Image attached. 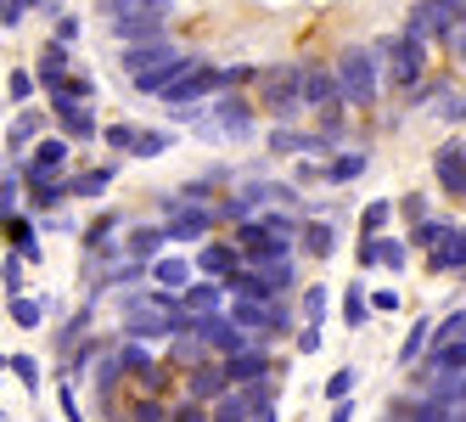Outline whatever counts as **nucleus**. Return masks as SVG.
<instances>
[{"label": "nucleus", "instance_id": "f257e3e1", "mask_svg": "<svg viewBox=\"0 0 466 422\" xmlns=\"http://www.w3.org/2000/svg\"><path fill=\"white\" fill-rule=\"evenodd\" d=\"M118 304H124V338H141V344L175 338L191 327V315L180 310V293H169V287H136Z\"/></svg>", "mask_w": 466, "mask_h": 422}, {"label": "nucleus", "instance_id": "f03ea898", "mask_svg": "<svg viewBox=\"0 0 466 422\" xmlns=\"http://www.w3.org/2000/svg\"><path fill=\"white\" fill-rule=\"evenodd\" d=\"M331 74H338L343 108H377L382 102V51L377 46H343L338 62H331Z\"/></svg>", "mask_w": 466, "mask_h": 422}, {"label": "nucleus", "instance_id": "7ed1b4c3", "mask_svg": "<svg viewBox=\"0 0 466 422\" xmlns=\"http://www.w3.org/2000/svg\"><path fill=\"white\" fill-rule=\"evenodd\" d=\"M203 141H253V129H258V113L242 90H219L208 96V113L191 124Z\"/></svg>", "mask_w": 466, "mask_h": 422}, {"label": "nucleus", "instance_id": "20e7f679", "mask_svg": "<svg viewBox=\"0 0 466 422\" xmlns=\"http://www.w3.org/2000/svg\"><path fill=\"white\" fill-rule=\"evenodd\" d=\"M253 90H258V108L276 113V124H292L304 113V62H270V68H258Z\"/></svg>", "mask_w": 466, "mask_h": 422}, {"label": "nucleus", "instance_id": "39448f33", "mask_svg": "<svg viewBox=\"0 0 466 422\" xmlns=\"http://www.w3.org/2000/svg\"><path fill=\"white\" fill-rule=\"evenodd\" d=\"M377 51L388 57L382 62V85H393V90H410V85H421L427 79V40H416V35H388V40H377Z\"/></svg>", "mask_w": 466, "mask_h": 422}, {"label": "nucleus", "instance_id": "423d86ee", "mask_svg": "<svg viewBox=\"0 0 466 422\" xmlns=\"http://www.w3.org/2000/svg\"><path fill=\"white\" fill-rule=\"evenodd\" d=\"M304 62V108L320 113H343V96H338V74H331V62H315V57H298Z\"/></svg>", "mask_w": 466, "mask_h": 422}, {"label": "nucleus", "instance_id": "0eeeda50", "mask_svg": "<svg viewBox=\"0 0 466 422\" xmlns=\"http://www.w3.org/2000/svg\"><path fill=\"white\" fill-rule=\"evenodd\" d=\"M46 113L62 124V136H68L74 147H90V141H102V124H96V108H90V102H51Z\"/></svg>", "mask_w": 466, "mask_h": 422}, {"label": "nucleus", "instance_id": "6e6552de", "mask_svg": "<svg viewBox=\"0 0 466 422\" xmlns=\"http://www.w3.org/2000/svg\"><path fill=\"white\" fill-rule=\"evenodd\" d=\"M214 209L208 203H186V209H175L169 220H163V237L169 242H208V232H214Z\"/></svg>", "mask_w": 466, "mask_h": 422}, {"label": "nucleus", "instance_id": "1a4fd4ad", "mask_svg": "<svg viewBox=\"0 0 466 422\" xmlns=\"http://www.w3.org/2000/svg\"><path fill=\"white\" fill-rule=\"evenodd\" d=\"M197 333H203V344H208V355H237V349H248L253 338L230 321V310H214V315H197Z\"/></svg>", "mask_w": 466, "mask_h": 422}, {"label": "nucleus", "instance_id": "9d476101", "mask_svg": "<svg viewBox=\"0 0 466 422\" xmlns=\"http://www.w3.org/2000/svg\"><path fill=\"white\" fill-rule=\"evenodd\" d=\"M432 180H439L455 203H466V141H444L432 152Z\"/></svg>", "mask_w": 466, "mask_h": 422}, {"label": "nucleus", "instance_id": "9b49d317", "mask_svg": "<svg viewBox=\"0 0 466 422\" xmlns=\"http://www.w3.org/2000/svg\"><path fill=\"white\" fill-rule=\"evenodd\" d=\"M230 388V377H225V361L219 355H208V361H197V366H186V400H203V406H214L219 395Z\"/></svg>", "mask_w": 466, "mask_h": 422}, {"label": "nucleus", "instance_id": "f8f14e48", "mask_svg": "<svg viewBox=\"0 0 466 422\" xmlns=\"http://www.w3.org/2000/svg\"><path fill=\"white\" fill-rule=\"evenodd\" d=\"M68 74H74V46H62L56 35H46V40H40V51H35V79H40V90L62 85Z\"/></svg>", "mask_w": 466, "mask_h": 422}, {"label": "nucleus", "instance_id": "ddd939ff", "mask_svg": "<svg viewBox=\"0 0 466 422\" xmlns=\"http://www.w3.org/2000/svg\"><path fill=\"white\" fill-rule=\"evenodd\" d=\"M180 51V40L175 35H163V40H141V46H118V68H124V79H136V74H147V68H157L163 57H175Z\"/></svg>", "mask_w": 466, "mask_h": 422}, {"label": "nucleus", "instance_id": "4468645a", "mask_svg": "<svg viewBox=\"0 0 466 422\" xmlns=\"http://www.w3.org/2000/svg\"><path fill=\"white\" fill-rule=\"evenodd\" d=\"M230 304V293H225V282H214V276H191L186 287H180V310L197 321V315H214V310H225Z\"/></svg>", "mask_w": 466, "mask_h": 422}, {"label": "nucleus", "instance_id": "2eb2a0df", "mask_svg": "<svg viewBox=\"0 0 466 422\" xmlns=\"http://www.w3.org/2000/svg\"><path fill=\"white\" fill-rule=\"evenodd\" d=\"M225 361V377L230 383H253V377H270L276 372V361H270V344H248V349H237V355H219Z\"/></svg>", "mask_w": 466, "mask_h": 422}, {"label": "nucleus", "instance_id": "dca6fc26", "mask_svg": "<svg viewBox=\"0 0 466 422\" xmlns=\"http://www.w3.org/2000/svg\"><path fill=\"white\" fill-rule=\"evenodd\" d=\"M68 152H74V141H68V136H40L35 147L23 152V175H62Z\"/></svg>", "mask_w": 466, "mask_h": 422}, {"label": "nucleus", "instance_id": "f3484780", "mask_svg": "<svg viewBox=\"0 0 466 422\" xmlns=\"http://www.w3.org/2000/svg\"><path fill=\"white\" fill-rule=\"evenodd\" d=\"M191 62H197V51H175V57H163L157 62V68H147V74H136V79H129V85H136L141 96H163V90H169L186 68H191Z\"/></svg>", "mask_w": 466, "mask_h": 422}, {"label": "nucleus", "instance_id": "a211bd4d", "mask_svg": "<svg viewBox=\"0 0 466 422\" xmlns=\"http://www.w3.org/2000/svg\"><path fill=\"white\" fill-rule=\"evenodd\" d=\"M23 203L35 214H51V209L68 203V180L62 175H23Z\"/></svg>", "mask_w": 466, "mask_h": 422}, {"label": "nucleus", "instance_id": "6ab92c4d", "mask_svg": "<svg viewBox=\"0 0 466 422\" xmlns=\"http://www.w3.org/2000/svg\"><path fill=\"white\" fill-rule=\"evenodd\" d=\"M242 265V248L237 242H197V253H191V271L197 276H225V271H237Z\"/></svg>", "mask_w": 466, "mask_h": 422}, {"label": "nucleus", "instance_id": "aec40b11", "mask_svg": "<svg viewBox=\"0 0 466 422\" xmlns=\"http://www.w3.org/2000/svg\"><path fill=\"white\" fill-rule=\"evenodd\" d=\"M107 28H113V40H118V46H141V40H163V35H169V17L141 12V17H113Z\"/></svg>", "mask_w": 466, "mask_h": 422}, {"label": "nucleus", "instance_id": "412c9836", "mask_svg": "<svg viewBox=\"0 0 466 422\" xmlns=\"http://www.w3.org/2000/svg\"><path fill=\"white\" fill-rule=\"evenodd\" d=\"M191 276H197V271H191L186 253H157L152 265H147V282H152V287H169V293H180Z\"/></svg>", "mask_w": 466, "mask_h": 422}, {"label": "nucleus", "instance_id": "4be33fe9", "mask_svg": "<svg viewBox=\"0 0 466 422\" xmlns=\"http://www.w3.org/2000/svg\"><path fill=\"white\" fill-rule=\"evenodd\" d=\"M365 170H371V152H365V147H349V152H338V158H326V164H320V180L349 186V180H360Z\"/></svg>", "mask_w": 466, "mask_h": 422}, {"label": "nucleus", "instance_id": "5701e85b", "mask_svg": "<svg viewBox=\"0 0 466 422\" xmlns=\"http://www.w3.org/2000/svg\"><path fill=\"white\" fill-rule=\"evenodd\" d=\"M46 136V108H23L17 118H12V129H6V147H12V158H23L28 147H35Z\"/></svg>", "mask_w": 466, "mask_h": 422}, {"label": "nucleus", "instance_id": "b1692460", "mask_svg": "<svg viewBox=\"0 0 466 422\" xmlns=\"http://www.w3.org/2000/svg\"><path fill=\"white\" fill-rule=\"evenodd\" d=\"M175 6L180 0H96V17H141V12H152V17H175Z\"/></svg>", "mask_w": 466, "mask_h": 422}, {"label": "nucleus", "instance_id": "393cba45", "mask_svg": "<svg viewBox=\"0 0 466 422\" xmlns=\"http://www.w3.org/2000/svg\"><path fill=\"white\" fill-rule=\"evenodd\" d=\"M0 232H6L12 253H23L28 265H35V259H46V248H40V232H35V220H28V214H12L6 225H0Z\"/></svg>", "mask_w": 466, "mask_h": 422}, {"label": "nucleus", "instance_id": "a878e982", "mask_svg": "<svg viewBox=\"0 0 466 422\" xmlns=\"http://www.w3.org/2000/svg\"><path fill=\"white\" fill-rule=\"evenodd\" d=\"M427 259H432V271H466V225H455L444 242H432Z\"/></svg>", "mask_w": 466, "mask_h": 422}, {"label": "nucleus", "instance_id": "bb28decb", "mask_svg": "<svg viewBox=\"0 0 466 422\" xmlns=\"http://www.w3.org/2000/svg\"><path fill=\"white\" fill-rule=\"evenodd\" d=\"M371 315H377V310H371V287H365V282L354 276V282L343 287V327H354V333H360Z\"/></svg>", "mask_w": 466, "mask_h": 422}, {"label": "nucleus", "instance_id": "cd10ccee", "mask_svg": "<svg viewBox=\"0 0 466 422\" xmlns=\"http://www.w3.org/2000/svg\"><path fill=\"white\" fill-rule=\"evenodd\" d=\"M298 248H304L309 259H331L338 253V232H331L326 220H309V225H298Z\"/></svg>", "mask_w": 466, "mask_h": 422}, {"label": "nucleus", "instance_id": "c85d7f7f", "mask_svg": "<svg viewBox=\"0 0 466 422\" xmlns=\"http://www.w3.org/2000/svg\"><path fill=\"white\" fill-rule=\"evenodd\" d=\"M163 242H169V237H163V225H129L124 253H129V259H147V265H152V259L163 253Z\"/></svg>", "mask_w": 466, "mask_h": 422}, {"label": "nucleus", "instance_id": "c756f323", "mask_svg": "<svg viewBox=\"0 0 466 422\" xmlns=\"http://www.w3.org/2000/svg\"><path fill=\"white\" fill-rule=\"evenodd\" d=\"M118 180V164H102V170H85V175H74L68 180V198H85V203H96L102 191Z\"/></svg>", "mask_w": 466, "mask_h": 422}, {"label": "nucleus", "instance_id": "7c9ffc66", "mask_svg": "<svg viewBox=\"0 0 466 422\" xmlns=\"http://www.w3.org/2000/svg\"><path fill=\"white\" fill-rule=\"evenodd\" d=\"M258 276H264V287H270V299H281V293H292V287H298V259L292 253L287 259H264Z\"/></svg>", "mask_w": 466, "mask_h": 422}, {"label": "nucleus", "instance_id": "2f4dec72", "mask_svg": "<svg viewBox=\"0 0 466 422\" xmlns=\"http://www.w3.org/2000/svg\"><path fill=\"white\" fill-rule=\"evenodd\" d=\"M169 361H175V366H197V361H208V344H203V333H197V321H191L186 333H175V338H169Z\"/></svg>", "mask_w": 466, "mask_h": 422}, {"label": "nucleus", "instance_id": "473e14b6", "mask_svg": "<svg viewBox=\"0 0 466 422\" xmlns=\"http://www.w3.org/2000/svg\"><path fill=\"white\" fill-rule=\"evenodd\" d=\"M46 102H96V79L74 68L62 85H51V90H46Z\"/></svg>", "mask_w": 466, "mask_h": 422}, {"label": "nucleus", "instance_id": "72a5a7b5", "mask_svg": "<svg viewBox=\"0 0 466 422\" xmlns=\"http://www.w3.org/2000/svg\"><path fill=\"white\" fill-rule=\"evenodd\" d=\"M455 232V220H439V214H421V220H410V248H432V242H444Z\"/></svg>", "mask_w": 466, "mask_h": 422}, {"label": "nucleus", "instance_id": "f704fd0d", "mask_svg": "<svg viewBox=\"0 0 466 422\" xmlns=\"http://www.w3.org/2000/svg\"><path fill=\"white\" fill-rule=\"evenodd\" d=\"M427 344H432V315L410 321V333H405V344H399V366H416L421 355H427Z\"/></svg>", "mask_w": 466, "mask_h": 422}, {"label": "nucleus", "instance_id": "c9c22d12", "mask_svg": "<svg viewBox=\"0 0 466 422\" xmlns=\"http://www.w3.org/2000/svg\"><path fill=\"white\" fill-rule=\"evenodd\" d=\"M6 315L17 321L23 333H40V327H46V299H28V293H17V299H6Z\"/></svg>", "mask_w": 466, "mask_h": 422}, {"label": "nucleus", "instance_id": "e433bc0d", "mask_svg": "<svg viewBox=\"0 0 466 422\" xmlns=\"http://www.w3.org/2000/svg\"><path fill=\"white\" fill-rule=\"evenodd\" d=\"M118 349V366H124V377H141L157 355H152V344H141V338H124V344H113Z\"/></svg>", "mask_w": 466, "mask_h": 422}, {"label": "nucleus", "instance_id": "4c0bfd02", "mask_svg": "<svg viewBox=\"0 0 466 422\" xmlns=\"http://www.w3.org/2000/svg\"><path fill=\"white\" fill-rule=\"evenodd\" d=\"M169 147H175V129H136V141H129L136 158H163Z\"/></svg>", "mask_w": 466, "mask_h": 422}, {"label": "nucleus", "instance_id": "58836bf2", "mask_svg": "<svg viewBox=\"0 0 466 422\" xmlns=\"http://www.w3.org/2000/svg\"><path fill=\"white\" fill-rule=\"evenodd\" d=\"M264 147H270V158H287V152H309V136H304V129H292V124H276Z\"/></svg>", "mask_w": 466, "mask_h": 422}, {"label": "nucleus", "instance_id": "ea45409f", "mask_svg": "<svg viewBox=\"0 0 466 422\" xmlns=\"http://www.w3.org/2000/svg\"><path fill=\"white\" fill-rule=\"evenodd\" d=\"M298 310H304V321H315V327H320L326 310H331V287H326V282H309L304 299H298Z\"/></svg>", "mask_w": 466, "mask_h": 422}, {"label": "nucleus", "instance_id": "a19ab883", "mask_svg": "<svg viewBox=\"0 0 466 422\" xmlns=\"http://www.w3.org/2000/svg\"><path fill=\"white\" fill-rule=\"evenodd\" d=\"M461 338H466V310L432 321V344H427V349H444V344H461Z\"/></svg>", "mask_w": 466, "mask_h": 422}, {"label": "nucleus", "instance_id": "79ce46f5", "mask_svg": "<svg viewBox=\"0 0 466 422\" xmlns=\"http://www.w3.org/2000/svg\"><path fill=\"white\" fill-rule=\"evenodd\" d=\"M258 79V62H219V90H242Z\"/></svg>", "mask_w": 466, "mask_h": 422}, {"label": "nucleus", "instance_id": "37998d69", "mask_svg": "<svg viewBox=\"0 0 466 422\" xmlns=\"http://www.w3.org/2000/svg\"><path fill=\"white\" fill-rule=\"evenodd\" d=\"M432 113H439L444 124H461V118H466V90H450V85H444V90H439V108H432Z\"/></svg>", "mask_w": 466, "mask_h": 422}, {"label": "nucleus", "instance_id": "c03bdc74", "mask_svg": "<svg viewBox=\"0 0 466 422\" xmlns=\"http://www.w3.org/2000/svg\"><path fill=\"white\" fill-rule=\"evenodd\" d=\"M405 265H410V242H399V237H382V271L405 276Z\"/></svg>", "mask_w": 466, "mask_h": 422}, {"label": "nucleus", "instance_id": "a18cd8bd", "mask_svg": "<svg viewBox=\"0 0 466 422\" xmlns=\"http://www.w3.org/2000/svg\"><path fill=\"white\" fill-rule=\"evenodd\" d=\"M354 388H360V372H354V366H338V372L326 377V400H349Z\"/></svg>", "mask_w": 466, "mask_h": 422}, {"label": "nucleus", "instance_id": "49530a36", "mask_svg": "<svg viewBox=\"0 0 466 422\" xmlns=\"http://www.w3.org/2000/svg\"><path fill=\"white\" fill-rule=\"evenodd\" d=\"M354 265H360V271H377V265H382V232H377V237L365 232V237H360V248H354Z\"/></svg>", "mask_w": 466, "mask_h": 422}, {"label": "nucleus", "instance_id": "de8ad7c7", "mask_svg": "<svg viewBox=\"0 0 466 422\" xmlns=\"http://www.w3.org/2000/svg\"><path fill=\"white\" fill-rule=\"evenodd\" d=\"M23 265H28L23 253H6V259H0V282H6V299L23 293Z\"/></svg>", "mask_w": 466, "mask_h": 422}, {"label": "nucleus", "instance_id": "09e8293b", "mask_svg": "<svg viewBox=\"0 0 466 422\" xmlns=\"http://www.w3.org/2000/svg\"><path fill=\"white\" fill-rule=\"evenodd\" d=\"M129 422H169V406H163L157 395H141L136 406H129Z\"/></svg>", "mask_w": 466, "mask_h": 422}, {"label": "nucleus", "instance_id": "8fccbe9b", "mask_svg": "<svg viewBox=\"0 0 466 422\" xmlns=\"http://www.w3.org/2000/svg\"><path fill=\"white\" fill-rule=\"evenodd\" d=\"M85 327H90V299H85V310H79V315L68 321V327H62V333H56V349H62V355H68V349H74V344L85 338Z\"/></svg>", "mask_w": 466, "mask_h": 422}, {"label": "nucleus", "instance_id": "3c124183", "mask_svg": "<svg viewBox=\"0 0 466 422\" xmlns=\"http://www.w3.org/2000/svg\"><path fill=\"white\" fill-rule=\"evenodd\" d=\"M388 220H393V198H377V203H365V214H360V225H365V232H371V237L382 232Z\"/></svg>", "mask_w": 466, "mask_h": 422}, {"label": "nucleus", "instance_id": "603ef678", "mask_svg": "<svg viewBox=\"0 0 466 422\" xmlns=\"http://www.w3.org/2000/svg\"><path fill=\"white\" fill-rule=\"evenodd\" d=\"M12 372L23 377V388H28V395L40 400V361H35V355H12Z\"/></svg>", "mask_w": 466, "mask_h": 422}, {"label": "nucleus", "instance_id": "864d4df0", "mask_svg": "<svg viewBox=\"0 0 466 422\" xmlns=\"http://www.w3.org/2000/svg\"><path fill=\"white\" fill-rule=\"evenodd\" d=\"M79 28H85L79 12H56V17H51V35H56L62 46H74V40H79Z\"/></svg>", "mask_w": 466, "mask_h": 422}, {"label": "nucleus", "instance_id": "5fc2aeb1", "mask_svg": "<svg viewBox=\"0 0 466 422\" xmlns=\"http://www.w3.org/2000/svg\"><path fill=\"white\" fill-rule=\"evenodd\" d=\"M6 90H12V102L23 108V102H35V90H40V79H35V74H23V68H17V74L6 79Z\"/></svg>", "mask_w": 466, "mask_h": 422}, {"label": "nucleus", "instance_id": "6e6d98bb", "mask_svg": "<svg viewBox=\"0 0 466 422\" xmlns=\"http://www.w3.org/2000/svg\"><path fill=\"white\" fill-rule=\"evenodd\" d=\"M163 388H169V366L152 361V366L141 372V395H163Z\"/></svg>", "mask_w": 466, "mask_h": 422}, {"label": "nucleus", "instance_id": "4d7b16f0", "mask_svg": "<svg viewBox=\"0 0 466 422\" xmlns=\"http://www.w3.org/2000/svg\"><path fill=\"white\" fill-rule=\"evenodd\" d=\"M169 422H208V406L203 400H180V406H169Z\"/></svg>", "mask_w": 466, "mask_h": 422}, {"label": "nucleus", "instance_id": "13d9d810", "mask_svg": "<svg viewBox=\"0 0 466 422\" xmlns=\"http://www.w3.org/2000/svg\"><path fill=\"white\" fill-rule=\"evenodd\" d=\"M102 141H107L113 152H129V141H136V124H107V129H102Z\"/></svg>", "mask_w": 466, "mask_h": 422}, {"label": "nucleus", "instance_id": "bf43d9fd", "mask_svg": "<svg viewBox=\"0 0 466 422\" xmlns=\"http://www.w3.org/2000/svg\"><path fill=\"white\" fill-rule=\"evenodd\" d=\"M393 214L421 220V214H427V198H421V191H405V198H393Z\"/></svg>", "mask_w": 466, "mask_h": 422}, {"label": "nucleus", "instance_id": "052dcab7", "mask_svg": "<svg viewBox=\"0 0 466 422\" xmlns=\"http://www.w3.org/2000/svg\"><path fill=\"white\" fill-rule=\"evenodd\" d=\"M56 406H62V417H68V422H90V417L79 411V400H74V383H62V388H56Z\"/></svg>", "mask_w": 466, "mask_h": 422}, {"label": "nucleus", "instance_id": "680f3d73", "mask_svg": "<svg viewBox=\"0 0 466 422\" xmlns=\"http://www.w3.org/2000/svg\"><path fill=\"white\" fill-rule=\"evenodd\" d=\"M399 304H405V299H399V287H377V293H371V310L377 315H393Z\"/></svg>", "mask_w": 466, "mask_h": 422}, {"label": "nucleus", "instance_id": "e2e57ef3", "mask_svg": "<svg viewBox=\"0 0 466 422\" xmlns=\"http://www.w3.org/2000/svg\"><path fill=\"white\" fill-rule=\"evenodd\" d=\"M23 17H28L23 0H0V28H23Z\"/></svg>", "mask_w": 466, "mask_h": 422}, {"label": "nucleus", "instance_id": "0e129e2a", "mask_svg": "<svg viewBox=\"0 0 466 422\" xmlns=\"http://www.w3.org/2000/svg\"><path fill=\"white\" fill-rule=\"evenodd\" d=\"M326 338H320V327H315V321H304V327H298V355H315Z\"/></svg>", "mask_w": 466, "mask_h": 422}, {"label": "nucleus", "instance_id": "69168bd1", "mask_svg": "<svg viewBox=\"0 0 466 422\" xmlns=\"http://www.w3.org/2000/svg\"><path fill=\"white\" fill-rule=\"evenodd\" d=\"M331 422H354V395L349 400H331Z\"/></svg>", "mask_w": 466, "mask_h": 422}, {"label": "nucleus", "instance_id": "338daca9", "mask_svg": "<svg viewBox=\"0 0 466 422\" xmlns=\"http://www.w3.org/2000/svg\"><path fill=\"white\" fill-rule=\"evenodd\" d=\"M248 422H281V411H276V400H264V406H253V417Z\"/></svg>", "mask_w": 466, "mask_h": 422}, {"label": "nucleus", "instance_id": "774afa93", "mask_svg": "<svg viewBox=\"0 0 466 422\" xmlns=\"http://www.w3.org/2000/svg\"><path fill=\"white\" fill-rule=\"evenodd\" d=\"M0 422H6V411H0Z\"/></svg>", "mask_w": 466, "mask_h": 422}]
</instances>
